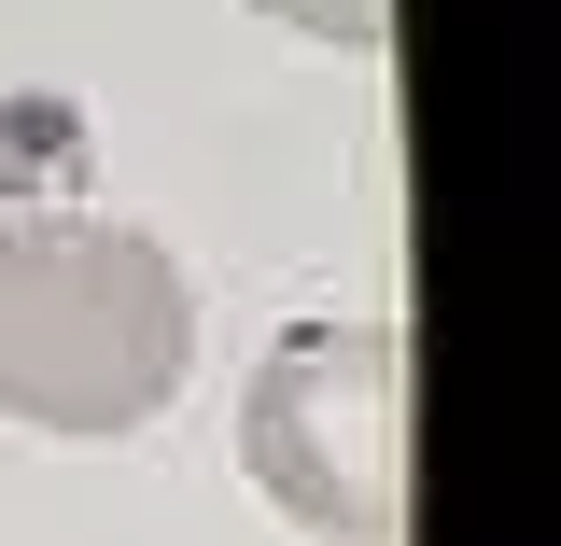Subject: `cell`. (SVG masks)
I'll use <instances>...</instances> for the list:
<instances>
[{"label": "cell", "instance_id": "cell-3", "mask_svg": "<svg viewBox=\"0 0 561 546\" xmlns=\"http://www.w3.org/2000/svg\"><path fill=\"white\" fill-rule=\"evenodd\" d=\"M295 28H323V43H379V0H295Z\"/></svg>", "mask_w": 561, "mask_h": 546}, {"label": "cell", "instance_id": "cell-1", "mask_svg": "<svg viewBox=\"0 0 561 546\" xmlns=\"http://www.w3.org/2000/svg\"><path fill=\"white\" fill-rule=\"evenodd\" d=\"M197 364V294L154 224L0 210V420L28 434H140Z\"/></svg>", "mask_w": 561, "mask_h": 546}, {"label": "cell", "instance_id": "cell-2", "mask_svg": "<svg viewBox=\"0 0 561 546\" xmlns=\"http://www.w3.org/2000/svg\"><path fill=\"white\" fill-rule=\"evenodd\" d=\"M239 463L280 519L337 546L408 533V337L393 323H295L239 393Z\"/></svg>", "mask_w": 561, "mask_h": 546}]
</instances>
